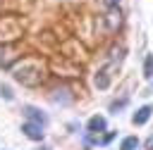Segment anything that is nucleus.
I'll return each instance as SVG.
<instances>
[{"label": "nucleus", "mask_w": 153, "mask_h": 150, "mask_svg": "<svg viewBox=\"0 0 153 150\" xmlns=\"http://www.w3.org/2000/svg\"><path fill=\"white\" fill-rule=\"evenodd\" d=\"M120 2H122V0H103V5H105L108 10H110V7H120Z\"/></svg>", "instance_id": "12"}, {"label": "nucleus", "mask_w": 153, "mask_h": 150, "mask_svg": "<svg viewBox=\"0 0 153 150\" xmlns=\"http://www.w3.org/2000/svg\"><path fill=\"white\" fill-rule=\"evenodd\" d=\"M22 133L29 140H43V126L36 124V121H24L22 124Z\"/></svg>", "instance_id": "3"}, {"label": "nucleus", "mask_w": 153, "mask_h": 150, "mask_svg": "<svg viewBox=\"0 0 153 150\" xmlns=\"http://www.w3.org/2000/svg\"><path fill=\"white\" fill-rule=\"evenodd\" d=\"M124 52H127V50H124V45H122V43H115V45L110 48V52H108L110 64H112V67H120V64H122V60H124Z\"/></svg>", "instance_id": "4"}, {"label": "nucleus", "mask_w": 153, "mask_h": 150, "mask_svg": "<svg viewBox=\"0 0 153 150\" xmlns=\"http://www.w3.org/2000/svg\"><path fill=\"white\" fill-rule=\"evenodd\" d=\"M41 150H43V148H41Z\"/></svg>", "instance_id": "14"}, {"label": "nucleus", "mask_w": 153, "mask_h": 150, "mask_svg": "<svg viewBox=\"0 0 153 150\" xmlns=\"http://www.w3.org/2000/svg\"><path fill=\"white\" fill-rule=\"evenodd\" d=\"M151 112H153V107H151V105H143V107H139V110H136V114L131 117L134 126H141V124H146V121L151 119Z\"/></svg>", "instance_id": "5"}, {"label": "nucleus", "mask_w": 153, "mask_h": 150, "mask_svg": "<svg viewBox=\"0 0 153 150\" xmlns=\"http://www.w3.org/2000/svg\"><path fill=\"white\" fill-rule=\"evenodd\" d=\"M24 114H26V119H29V121H36V124H41V126L45 124V117H43L36 107H24Z\"/></svg>", "instance_id": "7"}, {"label": "nucleus", "mask_w": 153, "mask_h": 150, "mask_svg": "<svg viewBox=\"0 0 153 150\" xmlns=\"http://www.w3.org/2000/svg\"><path fill=\"white\" fill-rule=\"evenodd\" d=\"M14 79L22 81L24 86H38V83L43 81V71H41L38 67L31 69V67H24V64H22V67L14 69Z\"/></svg>", "instance_id": "1"}, {"label": "nucleus", "mask_w": 153, "mask_h": 150, "mask_svg": "<svg viewBox=\"0 0 153 150\" xmlns=\"http://www.w3.org/2000/svg\"><path fill=\"white\" fill-rule=\"evenodd\" d=\"M96 86H98V88H108V86H110V74H108V67H105V69H100V71L96 74Z\"/></svg>", "instance_id": "8"}, {"label": "nucleus", "mask_w": 153, "mask_h": 150, "mask_svg": "<svg viewBox=\"0 0 153 150\" xmlns=\"http://www.w3.org/2000/svg\"><path fill=\"white\" fill-rule=\"evenodd\" d=\"M136 148H139V138L136 136H127L122 140V145H120V150H136Z\"/></svg>", "instance_id": "9"}, {"label": "nucleus", "mask_w": 153, "mask_h": 150, "mask_svg": "<svg viewBox=\"0 0 153 150\" xmlns=\"http://www.w3.org/2000/svg\"><path fill=\"white\" fill-rule=\"evenodd\" d=\"M143 148H146V150H153V136H148V140H146Z\"/></svg>", "instance_id": "13"}, {"label": "nucleus", "mask_w": 153, "mask_h": 150, "mask_svg": "<svg viewBox=\"0 0 153 150\" xmlns=\"http://www.w3.org/2000/svg\"><path fill=\"white\" fill-rule=\"evenodd\" d=\"M0 90H2V95H5V100H12L14 95H12V90L7 88V86H0Z\"/></svg>", "instance_id": "11"}, {"label": "nucleus", "mask_w": 153, "mask_h": 150, "mask_svg": "<svg viewBox=\"0 0 153 150\" xmlns=\"http://www.w3.org/2000/svg\"><path fill=\"white\" fill-rule=\"evenodd\" d=\"M103 21H105V31H108V33H117V31L122 29V24H124V17H122L120 7H110V10L105 12Z\"/></svg>", "instance_id": "2"}, {"label": "nucleus", "mask_w": 153, "mask_h": 150, "mask_svg": "<svg viewBox=\"0 0 153 150\" xmlns=\"http://www.w3.org/2000/svg\"><path fill=\"white\" fill-rule=\"evenodd\" d=\"M143 76L146 79H153V55H148L146 62H143Z\"/></svg>", "instance_id": "10"}, {"label": "nucleus", "mask_w": 153, "mask_h": 150, "mask_svg": "<svg viewBox=\"0 0 153 150\" xmlns=\"http://www.w3.org/2000/svg\"><path fill=\"white\" fill-rule=\"evenodd\" d=\"M100 131H105V117L96 114L88 119V133H100Z\"/></svg>", "instance_id": "6"}]
</instances>
